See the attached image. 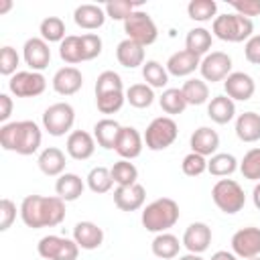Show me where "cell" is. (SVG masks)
<instances>
[{
    "instance_id": "8d00e7d4",
    "label": "cell",
    "mask_w": 260,
    "mask_h": 260,
    "mask_svg": "<svg viewBox=\"0 0 260 260\" xmlns=\"http://www.w3.org/2000/svg\"><path fill=\"white\" fill-rule=\"evenodd\" d=\"M126 102L132 108H138V110L150 108L152 102H154V89L146 83H132L126 89Z\"/></svg>"
},
{
    "instance_id": "7bdbcfd3",
    "label": "cell",
    "mask_w": 260,
    "mask_h": 260,
    "mask_svg": "<svg viewBox=\"0 0 260 260\" xmlns=\"http://www.w3.org/2000/svg\"><path fill=\"white\" fill-rule=\"evenodd\" d=\"M240 173L248 181H260V146H254L244 154V158L240 160Z\"/></svg>"
},
{
    "instance_id": "d6986e66",
    "label": "cell",
    "mask_w": 260,
    "mask_h": 260,
    "mask_svg": "<svg viewBox=\"0 0 260 260\" xmlns=\"http://www.w3.org/2000/svg\"><path fill=\"white\" fill-rule=\"evenodd\" d=\"M144 201H146V189L140 183L114 189V205L120 211H138L144 207Z\"/></svg>"
},
{
    "instance_id": "44dd1931",
    "label": "cell",
    "mask_w": 260,
    "mask_h": 260,
    "mask_svg": "<svg viewBox=\"0 0 260 260\" xmlns=\"http://www.w3.org/2000/svg\"><path fill=\"white\" fill-rule=\"evenodd\" d=\"M189 146H191V152H197L201 156H213L219 148V134L209 128V126H199L191 138H189Z\"/></svg>"
},
{
    "instance_id": "6f0895ef",
    "label": "cell",
    "mask_w": 260,
    "mask_h": 260,
    "mask_svg": "<svg viewBox=\"0 0 260 260\" xmlns=\"http://www.w3.org/2000/svg\"><path fill=\"white\" fill-rule=\"evenodd\" d=\"M179 260H203V258H201V254H191L189 252L185 256H179Z\"/></svg>"
},
{
    "instance_id": "680465c9",
    "label": "cell",
    "mask_w": 260,
    "mask_h": 260,
    "mask_svg": "<svg viewBox=\"0 0 260 260\" xmlns=\"http://www.w3.org/2000/svg\"><path fill=\"white\" fill-rule=\"evenodd\" d=\"M250 260H260V256H254V258H250Z\"/></svg>"
},
{
    "instance_id": "b9f144b4",
    "label": "cell",
    "mask_w": 260,
    "mask_h": 260,
    "mask_svg": "<svg viewBox=\"0 0 260 260\" xmlns=\"http://www.w3.org/2000/svg\"><path fill=\"white\" fill-rule=\"evenodd\" d=\"M95 95H104V93H116V91H124V81L122 77L112 71V69H106L98 75L95 79V87H93Z\"/></svg>"
},
{
    "instance_id": "8fae6325",
    "label": "cell",
    "mask_w": 260,
    "mask_h": 260,
    "mask_svg": "<svg viewBox=\"0 0 260 260\" xmlns=\"http://www.w3.org/2000/svg\"><path fill=\"white\" fill-rule=\"evenodd\" d=\"M199 73L203 81H223L232 73V57L223 51H211L201 59Z\"/></svg>"
},
{
    "instance_id": "1f68e13d",
    "label": "cell",
    "mask_w": 260,
    "mask_h": 260,
    "mask_svg": "<svg viewBox=\"0 0 260 260\" xmlns=\"http://www.w3.org/2000/svg\"><path fill=\"white\" fill-rule=\"evenodd\" d=\"M187 106H203L209 102V85L201 77H189L181 87Z\"/></svg>"
},
{
    "instance_id": "cb8c5ba5",
    "label": "cell",
    "mask_w": 260,
    "mask_h": 260,
    "mask_svg": "<svg viewBox=\"0 0 260 260\" xmlns=\"http://www.w3.org/2000/svg\"><path fill=\"white\" fill-rule=\"evenodd\" d=\"M39 169L43 175L47 177H61L65 173V165H67V156L61 148L57 146H47L41 150L39 160H37Z\"/></svg>"
},
{
    "instance_id": "60d3db41",
    "label": "cell",
    "mask_w": 260,
    "mask_h": 260,
    "mask_svg": "<svg viewBox=\"0 0 260 260\" xmlns=\"http://www.w3.org/2000/svg\"><path fill=\"white\" fill-rule=\"evenodd\" d=\"M85 181H87L89 191H93V193H98V195L108 193V191L114 187L112 173H110V169H106V167H93V169L87 173Z\"/></svg>"
},
{
    "instance_id": "11a10c76",
    "label": "cell",
    "mask_w": 260,
    "mask_h": 260,
    "mask_svg": "<svg viewBox=\"0 0 260 260\" xmlns=\"http://www.w3.org/2000/svg\"><path fill=\"white\" fill-rule=\"evenodd\" d=\"M252 203H254V207L256 209H260V181L254 185V189H252Z\"/></svg>"
},
{
    "instance_id": "5bb4252c",
    "label": "cell",
    "mask_w": 260,
    "mask_h": 260,
    "mask_svg": "<svg viewBox=\"0 0 260 260\" xmlns=\"http://www.w3.org/2000/svg\"><path fill=\"white\" fill-rule=\"evenodd\" d=\"M223 91L234 102H248L256 91V83H254L252 75H248L244 71H232L223 79Z\"/></svg>"
},
{
    "instance_id": "484cf974",
    "label": "cell",
    "mask_w": 260,
    "mask_h": 260,
    "mask_svg": "<svg viewBox=\"0 0 260 260\" xmlns=\"http://www.w3.org/2000/svg\"><path fill=\"white\" fill-rule=\"evenodd\" d=\"M207 116L211 118V122L223 126L236 118V102L232 98H228L225 93L215 95L207 102Z\"/></svg>"
},
{
    "instance_id": "ee69618b",
    "label": "cell",
    "mask_w": 260,
    "mask_h": 260,
    "mask_svg": "<svg viewBox=\"0 0 260 260\" xmlns=\"http://www.w3.org/2000/svg\"><path fill=\"white\" fill-rule=\"evenodd\" d=\"M104 10H106L108 18L124 22L134 10H138V4L136 2H128V0H110V2L104 4Z\"/></svg>"
},
{
    "instance_id": "ffe728a7",
    "label": "cell",
    "mask_w": 260,
    "mask_h": 260,
    "mask_svg": "<svg viewBox=\"0 0 260 260\" xmlns=\"http://www.w3.org/2000/svg\"><path fill=\"white\" fill-rule=\"evenodd\" d=\"M199 65H201V57L193 55L187 49L173 53L165 63L169 75H175V77H189L191 73H195V69H199Z\"/></svg>"
},
{
    "instance_id": "7c38bea8",
    "label": "cell",
    "mask_w": 260,
    "mask_h": 260,
    "mask_svg": "<svg viewBox=\"0 0 260 260\" xmlns=\"http://www.w3.org/2000/svg\"><path fill=\"white\" fill-rule=\"evenodd\" d=\"M232 252L244 260L260 256V228L248 225V228L238 230L232 236Z\"/></svg>"
},
{
    "instance_id": "6da1fadb",
    "label": "cell",
    "mask_w": 260,
    "mask_h": 260,
    "mask_svg": "<svg viewBox=\"0 0 260 260\" xmlns=\"http://www.w3.org/2000/svg\"><path fill=\"white\" fill-rule=\"evenodd\" d=\"M18 213L26 228H55L65 219V201L57 195H26L20 201Z\"/></svg>"
},
{
    "instance_id": "277c9868",
    "label": "cell",
    "mask_w": 260,
    "mask_h": 260,
    "mask_svg": "<svg viewBox=\"0 0 260 260\" xmlns=\"http://www.w3.org/2000/svg\"><path fill=\"white\" fill-rule=\"evenodd\" d=\"M211 35L225 43H244L254 35V22L236 12L217 14L211 24Z\"/></svg>"
},
{
    "instance_id": "e575fe53",
    "label": "cell",
    "mask_w": 260,
    "mask_h": 260,
    "mask_svg": "<svg viewBox=\"0 0 260 260\" xmlns=\"http://www.w3.org/2000/svg\"><path fill=\"white\" fill-rule=\"evenodd\" d=\"M142 77H144V83L150 85L152 89H162L169 83V71H167V67L162 63L154 61V59L144 61V65H142Z\"/></svg>"
},
{
    "instance_id": "bcb514c9",
    "label": "cell",
    "mask_w": 260,
    "mask_h": 260,
    "mask_svg": "<svg viewBox=\"0 0 260 260\" xmlns=\"http://www.w3.org/2000/svg\"><path fill=\"white\" fill-rule=\"evenodd\" d=\"M18 65H20V55L16 53V49L10 45H4L0 49V73L10 79L16 73Z\"/></svg>"
},
{
    "instance_id": "4316f807",
    "label": "cell",
    "mask_w": 260,
    "mask_h": 260,
    "mask_svg": "<svg viewBox=\"0 0 260 260\" xmlns=\"http://www.w3.org/2000/svg\"><path fill=\"white\" fill-rule=\"evenodd\" d=\"M83 189H85V183L79 175L75 173H63L61 177H57L55 181V193L57 197H61L65 203L67 201H75L83 195Z\"/></svg>"
},
{
    "instance_id": "7dc6e473",
    "label": "cell",
    "mask_w": 260,
    "mask_h": 260,
    "mask_svg": "<svg viewBox=\"0 0 260 260\" xmlns=\"http://www.w3.org/2000/svg\"><path fill=\"white\" fill-rule=\"evenodd\" d=\"M79 39H81L83 61H91V59H95V57L102 55L104 43H102L100 35H95V32H83V35H79Z\"/></svg>"
},
{
    "instance_id": "9c48e42d",
    "label": "cell",
    "mask_w": 260,
    "mask_h": 260,
    "mask_svg": "<svg viewBox=\"0 0 260 260\" xmlns=\"http://www.w3.org/2000/svg\"><path fill=\"white\" fill-rule=\"evenodd\" d=\"M73 124H75V110L67 102L51 104L43 112V128L51 136H65L67 132H73L71 130Z\"/></svg>"
},
{
    "instance_id": "d590c367",
    "label": "cell",
    "mask_w": 260,
    "mask_h": 260,
    "mask_svg": "<svg viewBox=\"0 0 260 260\" xmlns=\"http://www.w3.org/2000/svg\"><path fill=\"white\" fill-rule=\"evenodd\" d=\"M158 104H160L162 112L169 114L171 118L177 116V114H183L185 108H187V100H185V95H183V91H181L179 87H167V89L160 93Z\"/></svg>"
},
{
    "instance_id": "816d5d0a",
    "label": "cell",
    "mask_w": 260,
    "mask_h": 260,
    "mask_svg": "<svg viewBox=\"0 0 260 260\" xmlns=\"http://www.w3.org/2000/svg\"><path fill=\"white\" fill-rule=\"evenodd\" d=\"M244 57L252 65H260V35H252L244 43Z\"/></svg>"
},
{
    "instance_id": "c3c4849f",
    "label": "cell",
    "mask_w": 260,
    "mask_h": 260,
    "mask_svg": "<svg viewBox=\"0 0 260 260\" xmlns=\"http://www.w3.org/2000/svg\"><path fill=\"white\" fill-rule=\"evenodd\" d=\"M181 171L187 177H199L207 171V158L197 152H189V154H185V158L181 162Z\"/></svg>"
},
{
    "instance_id": "603a6c76",
    "label": "cell",
    "mask_w": 260,
    "mask_h": 260,
    "mask_svg": "<svg viewBox=\"0 0 260 260\" xmlns=\"http://www.w3.org/2000/svg\"><path fill=\"white\" fill-rule=\"evenodd\" d=\"M106 18L108 16H106L104 6H98V4H79L73 10V20L83 30H98V28H102Z\"/></svg>"
},
{
    "instance_id": "4dcf8cb0",
    "label": "cell",
    "mask_w": 260,
    "mask_h": 260,
    "mask_svg": "<svg viewBox=\"0 0 260 260\" xmlns=\"http://www.w3.org/2000/svg\"><path fill=\"white\" fill-rule=\"evenodd\" d=\"M211 43H213V35H211V30H207V28H203V26L191 28V30L187 32V37H185V49L191 51L193 55L201 57V59L209 53Z\"/></svg>"
},
{
    "instance_id": "f546056e",
    "label": "cell",
    "mask_w": 260,
    "mask_h": 260,
    "mask_svg": "<svg viewBox=\"0 0 260 260\" xmlns=\"http://www.w3.org/2000/svg\"><path fill=\"white\" fill-rule=\"evenodd\" d=\"M183 242H179V238L171 232H162V234H156L152 244H150V250L152 254L158 258V260H173L179 256V250H181Z\"/></svg>"
},
{
    "instance_id": "f907efd6",
    "label": "cell",
    "mask_w": 260,
    "mask_h": 260,
    "mask_svg": "<svg viewBox=\"0 0 260 260\" xmlns=\"http://www.w3.org/2000/svg\"><path fill=\"white\" fill-rule=\"evenodd\" d=\"M230 6L236 10V14H242L246 18L260 16V0H232Z\"/></svg>"
},
{
    "instance_id": "8992f818",
    "label": "cell",
    "mask_w": 260,
    "mask_h": 260,
    "mask_svg": "<svg viewBox=\"0 0 260 260\" xmlns=\"http://www.w3.org/2000/svg\"><path fill=\"white\" fill-rule=\"evenodd\" d=\"M179 136V126L171 116H158L154 118L144 132V144L148 150H165L169 148Z\"/></svg>"
},
{
    "instance_id": "5b68a950",
    "label": "cell",
    "mask_w": 260,
    "mask_h": 260,
    "mask_svg": "<svg viewBox=\"0 0 260 260\" xmlns=\"http://www.w3.org/2000/svg\"><path fill=\"white\" fill-rule=\"evenodd\" d=\"M211 199L217 205V209L228 215L242 211V207L246 205V193L234 179H219L211 187Z\"/></svg>"
},
{
    "instance_id": "836d02e7",
    "label": "cell",
    "mask_w": 260,
    "mask_h": 260,
    "mask_svg": "<svg viewBox=\"0 0 260 260\" xmlns=\"http://www.w3.org/2000/svg\"><path fill=\"white\" fill-rule=\"evenodd\" d=\"M110 173H112V179H114L116 187H128V185L138 183V169H136L134 162H130L126 158L116 160L110 167Z\"/></svg>"
},
{
    "instance_id": "f35d334b",
    "label": "cell",
    "mask_w": 260,
    "mask_h": 260,
    "mask_svg": "<svg viewBox=\"0 0 260 260\" xmlns=\"http://www.w3.org/2000/svg\"><path fill=\"white\" fill-rule=\"evenodd\" d=\"M59 57H61L67 65H73V67L83 61L79 35H67V37L59 43Z\"/></svg>"
},
{
    "instance_id": "f6af8a7d",
    "label": "cell",
    "mask_w": 260,
    "mask_h": 260,
    "mask_svg": "<svg viewBox=\"0 0 260 260\" xmlns=\"http://www.w3.org/2000/svg\"><path fill=\"white\" fill-rule=\"evenodd\" d=\"M126 102V91H116V93H104V95H95V106L102 114H116L122 110Z\"/></svg>"
},
{
    "instance_id": "83f0119b",
    "label": "cell",
    "mask_w": 260,
    "mask_h": 260,
    "mask_svg": "<svg viewBox=\"0 0 260 260\" xmlns=\"http://www.w3.org/2000/svg\"><path fill=\"white\" fill-rule=\"evenodd\" d=\"M236 136L242 142H258L260 140V114L244 112L236 118Z\"/></svg>"
},
{
    "instance_id": "52a82bcc",
    "label": "cell",
    "mask_w": 260,
    "mask_h": 260,
    "mask_svg": "<svg viewBox=\"0 0 260 260\" xmlns=\"http://www.w3.org/2000/svg\"><path fill=\"white\" fill-rule=\"evenodd\" d=\"M124 32H126V39L136 41L142 47H148L158 39V28H156L152 16L144 10H134L124 20Z\"/></svg>"
},
{
    "instance_id": "d6a6232c",
    "label": "cell",
    "mask_w": 260,
    "mask_h": 260,
    "mask_svg": "<svg viewBox=\"0 0 260 260\" xmlns=\"http://www.w3.org/2000/svg\"><path fill=\"white\" fill-rule=\"evenodd\" d=\"M240 169V162L230 152H215L207 158V173L213 177H230Z\"/></svg>"
},
{
    "instance_id": "ba28073f",
    "label": "cell",
    "mask_w": 260,
    "mask_h": 260,
    "mask_svg": "<svg viewBox=\"0 0 260 260\" xmlns=\"http://www.w3.org/2000/svg\"><path fill=\"white\" fill-rule=\"evenodd\" d=\"M79 250L81 248L75 244L73 238L55 236V234L43 236L37 244V252L45 260H77Z\"/></svg>"
},
{
    "instance_id": "74e56055",
    "label": "cell",
    "mask_w": 260,
    "mask_h": 260,
    "mask_svg": "<svg viewBox=\"0 0 260 260\" xmlns=\"http://www.w3.org/2000/svg\"><path fill=\"white\" fill-rule=\"evenodd\" d=\"M187 14L195 22L215 20V16H217V2L215 0H191L187 4Z\"/></svg>"
},
{
    "instance_id": "f1b7e54d",
    "label": "cell",
    "mask_w": 260,
    "mask_h": 260,
    "mask_svg": "<svg viewBox=\"0 0 260 260\" xmlns=\"http://www.w3.org/2000/svg\"><path fill=\"white\" fill-rule=\"evenodd\" d=\"M120 130H122V126L114 118H102L93 124V138H95L98 146H102L106 150H112L116 146Z\"/></svg>"
},
{
    "instance_id": "f5cc1de1",
    "label": "cell",
    "mask_w": 260,
    "mask_h": 260,
    "mask_svg": "<svg viewBox=\"0 0 260 260\" xmlns=\"http://www.w3.org/2000/svg\"><path fill=\"white\" fill-rule=\"evenodd\" d=\"M12 108H14L12 98L8 93H0V122L2 124H6L8 118L12 116Z\"/></svg>"
},
{
    "instance_id": "7a4b0ae2",
    "label": "cell",
    "mask_w": 260,
    "mask_h": 260,
    "mask_svg": "<svg viewBox=\"0 0 260 260\" xmlns=\"http://www.w3.org/2000/svg\"><path fill=\"white\" fill-rule=\"evenodd\" d=\"M43 132L32 120H16L0 126V146L20 156H30L41 148Z\"/></svg>"
},
{
    "instance_id": "2e32d148",
    "label": "cell",
    "mask_w": 260,
    "mask_h": 260,
    "mask_svg": "<svg viewBox=\"0 0 260 260\" xmlns=\"http://www.w3.org/2000/svg\"><path fill=\"white\" fill-rule=\"evenodd\" d=\"M95 138L93 134L85 132V130H73L69 132L67 136V142H65V150L67 154L73 158V160H87L93 156L95 152Z\"/></svg>"
},
{
    "instance_id": "681fc988",
    "label": "cell",
    "mask_w": 260,
    "mask_h": 260,
    "mask_svg": "<svg viewBox=\"0 0 260 260\" xmlns=\"http://www.w3.org/2000/svg\"><path fill=\"white\" fill-rule=\"evenodd\" d=\"M16 219V203L8 197L0 199V232H8Z\"/></svg>"
},
{
    "instance_id": "ab89813d",
    "label": "cell",
    "mask_w": 260,
    "mask_h": 260,
    "mask_svg": "<svg viewBox=\"0 0 260 260\" xmlns=\"http://www.w3.org/2000/svg\"><path fill=\"white\" fill-rule=\"evenodd\" d=\"M39 32H41V39H45L47 43H61L67 35L65 30V22L63 18L59 16H47L41 20L39 24Z\"/></svg>"
},
{
    "instance_id": "9a60e30c",
    "label": "cell",
    "mask_w": 260,
    "mask_h": 260,
    "mask_svg": "<svg viewBox=\"0 0 260 260\" xmlns=\"http://www.w3.org/2000/svg\"><path fill=\"white\" fill-rule=\"evenodd\" d=\"M211 228L205 221H193L187 225V230L183 232V246L191 252V254H203L209 244H211Z\"/></svg>"
},
{
    "instance_id": "ac0fdd59",
    "label": "cell",
    "mask_w": 260,
    "mask_h": 260,
    "mask_svg": "<svg viewBox=\"0 0 260 260\" xmlns=\"http://www.w3.org/2000/svg\"><path fill=\"white\" fill-rule=\"evenodd\" d=\"M142 148H144V136H140V132L134 126H122L116 146H114V150L120 154V158L132 160V158L140 156Z\"/></svg>"
},
{
    "instance_id": "4fadbf2b",
    "label": "cell",
    "mask_w": 260,
    "mask_h": 260,
    "mask_svg": "<svg viewBox=\"0 0 260 260\" xmlns=\"http://www.w3.org/2000/svg\"><path fill=\"white\" fill-rule=\"evenodd\" d=\"M22 59L24 63L28 65L30 71H43L49 67L51 63V49H49V43L41 37H30L24 41V47H22Z\"/></svg>"
},
{
    "instance_id": "7402d4cb",
    "label": "cell",
    "mask_w": 260,
    "mask_h": 260,
    "mask_svg": "<svg viewBox=\"0 0 260 260\" xmlns=\"http://www.w3.org/2000/svg\"><path fill=\"white\" fill-rule=\"evenodd\" d=\"M71 238L81 250H98L104 244V230L93 221H77Z\"/></svg>"
},
{
    "instance_id": "db71d44e",
    "label": "cell",
    "mask_w": 260,
    "mask_h": 260,
    "mask_svg": "<svg viewBox=\"0 0 260 260\" xmlns=\"http://www.w3.org/2000/svg\"><path fill=\"white\" fill-rule=\"evenodd\" d=\"M209 260H238V256L234 252H228V250H217L211 254Z\"/></svg>"
},
{
    "instance_id": "e0dca14e",
    "label": "cell",
    "mask_w": 260,
    "mask_h": 260,
    "mask_svg": "<svg viewBox=\"0 0 260 260\" xmlns=\"http://www.w3.org/2000/svg\"><path fill=\"white\" fill-rule=\"evenodd\" d=\"M51 85L59 95H73L83 87V75L77 67L65 65V67L55 71V75L51 79Z\"/></svg>"
},
{
    "instance_id": "3957f363",
    "label": "cell",
    "mask_w": 260,
    "mask_h": 260,
    "mask_svg": "<svg viewBox=\"0 0 260 260\" xmlns=\"http://www.w3.org/2000/svg\"><path fill=\"white\" fill-rule=\"evenodd\" d=\"M179 217H181L179 203L171 197H158L150 201L146 207H142L140 221L146 232L162 234V232H169L179 221Z\"/></svg>"
},
{
    "instance_id": "30bf717a",
    "label": "cell",
    "mask_w": 260,
    "mask_h": 260,
    "mask_svg": "<svg viewBox=\"0 0 260 260\" xmlns=\"http://www.w3.org/2000/svg\"><path fill=\"white\" fill-rule=\"evenodd\" d=\"M47 89V79L39 71H16L8 79V91L16 98H37Z\"/></svg>"
},
{
    "instance_id": "d4e9b609",
    "label": "cell",
    "mask_w": 260,
    "mask_h": 260,
    "mask_svg": "<svg viewBox=\"0 0 260 260\" xmlns=\"http://www.w3.org/2000/svg\"><path fill=\"white\" fill-rule=\"evenodd\" d=\"M144 49L142 45H138L136 41H130V39H124L118 43L116 47V59L122 67L126 69H136V67H142L144 65Z\"/></svg>"
},
{
    "instance_id": "9f6ffc18",
    "label": "cell",
    "mask_w": 260,
    "mask_h": 260,
    "mask_svg": "<svg viewBox=\"0 0 260 260\" xmlns=\"http://www.w3.org/2000/svg\"><path fill=\"white\" fill-rule=\"evenodd\" d=\"M10 8H12V2L10 0H2L0 2V14H6Z\"/></svg>"
}]
</instances>
